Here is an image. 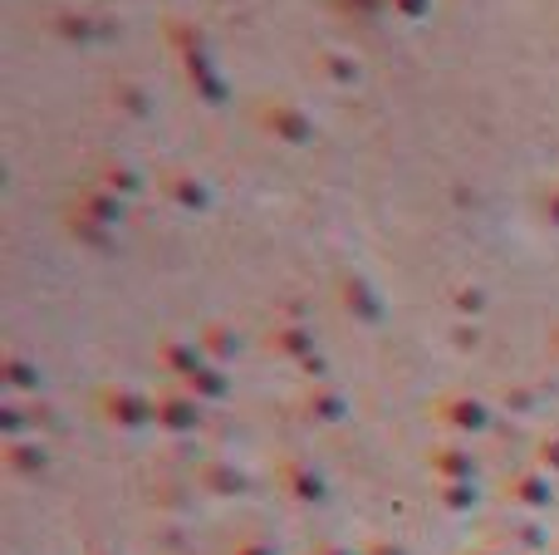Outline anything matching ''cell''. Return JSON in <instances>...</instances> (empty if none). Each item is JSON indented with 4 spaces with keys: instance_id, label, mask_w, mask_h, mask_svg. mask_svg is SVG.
<instances>
[{
    "instance_id": "6da1fadb",
    "label": "cell",
    "mask_w": 559,
    "mask_h": 555,
    "mask_svg": "<svg viewBox=\"0 0 559 555\" xmlns=\"http://www.w3.org/2000/svg\"><path fill=\"white\" fill-rule=\"evenodd\" d=\"M255 118H261L275 138H285V143H309V138H314V114L289 104V98H265V104L255 108Z\"/></svg>"
},
{
    "instance_id": "7a4b0ae2",
    "label": "cell",
    "mask_w": 559,
    "mask_h": 555,
    "mask_svg": "<svg viewBox=\"0 0 559 555\" xmlns=\"http://www.w3.org/2000/svg\"><path fill=\"white\" fill-rule=\"evenodd\" d=\"M319 69H324L334 84H354L358 79V64L354 59H344V49H324V55H319Z\"/></svg>"
},
{
    "instance_id": "3957f363",
    "label": "cell",
    "mask_w": 559,
    "mask_h": 555,
    "mask_svg": "<svg viewBox=\"0 0 559 555\" xmlns=\"http://www.w3.org/2000/svg\"><path fill=\"white\" fill-rule=\"evenodd\" d=\"M388 10H393V15H403V20H427L432 15V0H388Z\"/></svg>"
},
{
    "instance_id": "277c9868",
    "label": "cell",
    "mask_w": 559,
    "mask_h": 555,
    "mask_svg": "<svg viewBox=\"0 0 559 555\" xmlns=\"http://www.w3.org/2000/svg\"><path fill=\"white\" fill-rule=\"evenodd\" d=\"M344 10H354V15H378V10H388V0H338Z\"/></svg>"
}]
</instances>
